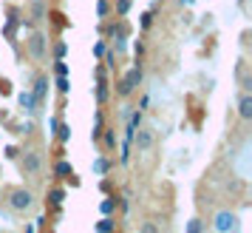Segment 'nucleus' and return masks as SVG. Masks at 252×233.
I'll list each match as a JSON object with an SVG mask.
<instances>
[{
	"label": "nucleus",
	"instance_id": "obj_35",
	"mask_svg": "<svg viewBox=\"0 0 252 233\" xmlns=\"http://www.w3.org/2000/svg\"><path fill=\"white\" fill-rule=\"evenodd\" d=\"M57 116H51V119H48V134H51V137H54V131H57Z\"/></svg>",
	"mask_w": 252,
	"mask_h": 233
},
{
	"label": "nucleus",
	"instance_id": "obj_31",
	"mask_svg": "<svg viewBox=\"0 0 252 233\" xmlns=\"http://www.w3.org/2000/svg\"><path fill=\"white\" fill-rule=\"evenodd\" d=\"M17 23H20L17 17H9V23H6V37H9V40L14 37V29H17Z\"/></svg>",
	"mask_w": 252,
	"mask_h": 233
},
{
	"label": "nucleus",
	"instance_id": "obj_15",
	"mask_svg": "<svg viewBox=\"0 0 252 233\" xmlns=\"http://www.w3.org/2000/svg\"><path fill=\"white\" fill-rule=\"evenodd\" d=\"M94 233H116V219L114 216H102L99 222H94Z\"/></svg>",
	"mask_w": 252,
	"mask_h": 233
},
{
	"label": "nucleus",
	"instance_id": "obj_2",
	"mask_svg": "<svg viewBox=\"0 0 252 233\" xmlns=\"http://www.w3.org/2000/svg\"><path fill=\"white\" fill-rule=\"evenodd\" d=\"M26 51H29V57L34 60V63H43L48 54V37L40 29H32L29 37H26Z\"/></svg>",
	"mask_w": 252,
	"mask_h": 233
},
{
	"label": "nucleus",
	"instance_id": "obj_30",
	"mask_svg": "<svg viewBox=\"0 0 252 233\" xmlns=\"http://www.w3.org/2000/svg\"><path fill=\"white\" fill-rule=\"evenodd\" d=\"M139 26H142V32H148L150 26H153V12H145V14H142V20H139Z\"/></svg>",
	"mask_w": 252,
	"mask_h": 233
},
{
	"label": "nucleus",
	"instance_id": "obj_32",
	"mask_svg": "<svg viewBox=\"0 0 252 233\" xmlns=\"http://www.w3.org/2000/svg\"><path fill=\"white\" fill-rule=\"evenodd\" d=\"M94 77H96V80H108V74H105V66H99V63H96V66H94Z\"/></svg>",
	"mask_w": 252,
	"mask_h": 233
},
{
	"label": "nucleus",
	"instance_id": "obj_13",
	"mask_svg": "<svg viewBox=\"0 0 252 233\" xmlns=\"http://www.w3.org/2000/svg\"><path fill=\"white\" fill-rule=\"evenodd\" d=\"M65 196H68V194H65V188H51V191H48V208L60 210V208H63V202H65Z\"/></svg>",
	"mask_w": 252,
	"mask_h": 233
},
{
	"label": "nucleus",
	"instance_id": "obj_20",
	"mask_svg": "<svg viewBox=\"0 0 252 233\" xmlns=\"http://www.w3.org/2000/svg\"><path fill=\"white\" fill-rule=\"evenodd\" d=\"M99 140H102V145L108 148V151H116V142H119V137H116V131H114V128H105Z\"/></svg>",
	"mask_w": 252,
	"mask_h": 233
},
{
	"label": "nucleus",
	"instance_id": "obj_16",
	"mask_svg": "<svg viewBox=\"0 0 252 233\" xmlns=\"http://www.w3.org/2000/svg\"><path fill=\"white\" fill-rule=\"evenodd\" d=\"M102 131H105V114H102V111H96V114H94L91 140H94V142H99V137H102Z\"/></svg>",
	"mask_w": 252,
	"mask_h": 233
},
{
	"label": "nucleus",
	"instance_id": "obj_37",
	"mask_svg": "<svg viewBox=\"0 0 252 233\" xmlns=\"http://www.w3.org/2000/svg\"><path fill=\"white\" fill-rule=\"evenodd\" d=\"M130 111H133L130 105H122V111H119V114H122V119H127V114H130Z\"/></svg>",
	"mask_w": 252,
	"mask_h": 233
},
{
	"label": "nucleus",
	"instance_id": "obj_19",
	"mask_svg": "<svg viewBox=\"0 0 252 233\" xmlns=\"http://www.w3.org/2000/svg\"><path fill=\"white\" fill-rule=\"evenodd\" d=\"M71 134H74V131H71L68 122H57V131H54V137H57L63 145H68V142H71Z\"/></svg>",
	"mask_w": 252,
	"mask_h": 233
},
{
	"label": "nucleus",
	"instance_id": "obj_3",
	"mask_svg": "<svg viewBox=\"0 0 252 233\" xmlns=\"http://www.w3.org/2000/svg\"><path fill=\"white\" fill-rule=\"evenodd\" d=\"M34 194L29 191V188H12L9 191V196H6V202H9V208L14 210V213H26V210L34 208Z\"/></svg>",
	"mask_w": 252,
	"mask_h": 233
},
{
	"label": "nucleus",
	"instance_id": "obj_14",
	"mask_svg": "<svg viewBox=\"0 0 252 233\" xmlns=\"http://www.w3.org/2000/svg\"><path fill=\"white\" fill-rule=\"evenodd\" d=\"M114 168V162L108 159V156H94V162H91V171H94V176H105L108 171Z\"/></svg>",
	"mask_w": 252,
	"mask_h": 233
},
{
	"label": "nucleus",
	"instance_id": "obj_7",
	"mask_svg": "<svg viewBox=\"0 0 252 233\" xmlns=\"http://www.w3.org/2000/svg\"><path fill=\"white\" fill-rule=\"evenodd\" d=\"M105 40H127V32H130V26H127L125 17H116L111 26H105Z\"/></svg>",
	"mask_w": 252,
	"mask_h": 233
},
{
	"label": "nucleus",
	"instance_id": "obj_8",
	"mask_svg": "<svg viewBox=\"0 0 252 233\" xmlns=\"http://www.w3.org/2000/svg\"><path fill=\"white\" fill-rule=\"evenodd\" d=\"M17 103H20V108H23L26 114H37V108H40V103H37L34 94H32V88H26V91L17 94Z\"/></svg>",
	"mask_w": 252,
	"mask_h": 233
},
{
	"label": "nucleus",
	"instance_id": "obj_28",
	"mask_svg": "<svg viewBox=\"0 0 252 233\" xmlns=\"http://www.w3.org/2000/svg\"><path fill=\"white\" fill-rule=\"evenodd\" d=\"M54 85H57L60 94H71V77H57V82H54Z\"/></svg>",
	"mask_w": 252,
	"mask_h": 233
},
{
	"label": "nucleus",
	"instance_id": "obj_4",
	"mask_svg": "<svg viewBox=\"0 0 252 233\" xmlns=\"http://www.w3.org/2000/svg\"><path fill=\"white\" fill-rule=\"evenodd\" d=\"M213 231L216 233H238L241 231V219H238V213L235 210H218L216 216H213Z\"/></svg>",
	"mask_w": 252,
	"mask_h": 233
},
{
	"label": "nucleus",
	"instance_id": "obj_17",
	"mask_svg": "<svg viewBox=\"0 0 252 233\" xmlns=\"http://www.w3.org/2000/svg\"><path fill=\"white\" fill-rule=\"evenodd\" d=\"M116 208H119V199L116 196H105L102 202H99V213H102V216H114Z\"/></svg>",
	"mask_w": 252,
	"mask_h": 233
},
{
	"label": "nucleus",
	"instance_id": "obj_1",
	"mask_svg": "<svg viewBox=\"0 0 252 233\" xmlns=\"http://www.w3.org/2000/svg\"><path fill=\"white\" fill-rule=\"evenodd\" d=\"M142 80H145V71H142V66H133L130 71H125V77L114 85L116 97H122V100H127L130 94L136 91L139 85H142Z\"/></svg>",
	"mask_w": 252,
	"mask_h": 233
},
{
	"label": "nucleus",
	"instance_id": "obj_36",
	"mask_svg": "<svg viewBox=\"0 0 252 233\" xmlns=\"http://www.w3.org/2000/svg\"><path fill=\"white\" fill-rule=\"evenodd\" d=\"M148 105H150V97H142V103H139V111H148Z\"/></svg>",
	"mask_w": 252,
	"mask_h": 233
},
{
	"label": "nucleus",
	"instance_id": "obj_22",
	"mask_svg": "<svg viewBox=\"0 0 252 233\" xmlns=\"http://www.w3.org/2000/svg\"><path fill=\"white\" fill-rule=\"evenodd\" d=\"M65 54H68V43L65 40H57L54 43V60H65Z\"/></svg>",
	"mask_w": 252,
	"mask_h": 233
},
{
	"label": "nucleus",
	"instance_id": "obj_11",
	"mask_svg": "<svg viewBox=\"0 0 252 233\" xmlns=\"http://www.w3.org/2000/svg\"><path fill=\"white\" fill-rule=\"evenodd\" d=\"M238 116L241 119H252V94L244 91L238 97Z\"/></svg>",
	"mask_w": 252,
	"mask_h": 233
},
{
	"label": "nucleus",
	"instance_id": "obj_38",
	"mask_svg": "<svg viewBox=\"0 0 252 233\" xmlns=\"http://www.w3.org/2000/svg\"><path fill=\"white\" fill-rule=\"evenodd\" d=\"M26 233H37V225H32V222H29V225H26Z\"/></svg>",
	"mask_w": 252,
	"mask_h": 233
},
{
	"label": "nucleus",
	"instance_id": "obj_33",
	"mask_svg": "<svg viewBox=\"0 0 252 233\" xmlns=\"http://www.w3.org/2000/svg\"><path fill=\"white\" fill-rule=\"evenodd\" d=\"M17 156H20V151H17L14 145H9V148H6V159H17Z\"/></svg>",
	"mask_w": 252,
	"mask_h": 233
},
{
	"label": "nucleus",
	"instance_id": "obj_9",
	"mask_svg": "<svg viewBox=\"0 0 252 233\" xmlns=\"http://www.w3.org/2000/svg\"><path fill=\"white\" fill-rule=\"evenodd\" d=\"M46 91H48V77H46V74H37L34 85H32V94H34V100L40 105H43V100H46Z\"/></svg>",
	"mask_w": 252,
	"mask_h": 233
},
{
	"label": "nucleus",
	"instance_id": "obj_6",
	"mask_svg": "<svg viewBox=\"0 0 252 233\" xmlns=\"http://www.w3.org/2000/svg\"><path fill=\"white\" fill-rule=\"evenodd\" d=\"M20 165H23L26 176H37L43 171V154L37 151V148H29V151H23V156H20Z\"/></svg>",
	"mask_w": 252,
	"mask_h": 233
},
{
	"label": "nucleus",
	"instance_id": "obj_10",
	"mask_svg": "<svg viewBox=\"0 0 252 233\" xmlns=\"http://www.w3.org/2000/svg\"><path fill=\"white\" fill-rule=\"evenodd\" d=\"M29 12H32V23H43V20L48 17L46 0H32V3H29Z\"/></svg>",
	"mask_w": 252,
	"mask_h": 233
},
{
	"label": "nucleus",
	"instance_id": "obj_27",
	"mask_svg": "<svg viewBox=\"0 0 252 233\" xmlns=\"http://www.w3.org/2000/svg\"><path fill=\"white\" fill-rule=\"evenodd\" d=\"M91 51H94V60H102V54L108 51V40H96Z\"/></svg>",
	"mask_w": 252,
	"mask_h": 233
},
{
	"label": "nucleus",
	"instance_id": "obj_24",
	"mask_svg": "<svg viewBox=\"0 0 252 233\" xmlns=\"http://www.w3.org/2000/svg\"><path fill=\"white\" fill-rule=\"evenodd\" d=\"M184 233H204V222L198 219V216H193V219L187 222V231Z\"/></svg>",
	"mask_w": 252,
	"mask_h": 233
},
{
	"label": "nucleus",
	"instance_id": "obj_26",
	"mask_svg": "<svg viewBox=\"0 0 252 233\" xmlns=\"http://www.w3.org/2000/svg\"><path fill=\"white\" fill-rule=\"evenodd\" d=\"M54 74H57V77H68L71 74L68 63H65V60H54Z\"/></svg>",
	"mask_w": 252,
	"mask_h": 233
},
{
	"label": "nucleus",
	"instance_id": "obj_5",
	"mask_svg": "<svg viewBox=\"0 0 252 233\" xmlns=\"http://www.w3.org/2000/svg\"><path fill=\"white\" fill-rule=\"evenodd\" d=\"M153 145H156V131L139 125L136 134H133V140H130V148H133L136 154H148Z\"/></svg>",
	"mask_w": 252,
	"mask_h": 233
},
{
	"label": "nucleus",
	"instance_id": "obj_29",
	"mask_svg": "<svg viewBox=\"0 0 252 233\" xmlns=\"http://www.w3.org/2000/svg\"><path fill=\"white\" fill-rule=\"evenodd\" d=\"M139 233H161V228L156 222H142V225H139Z\"/></svg>",
	"mask_w": 252,
	"mask_h": 233
},
{
	"label": "nucleus",
	"instance_id": "obj_25",
	"mask_svg": "<svg viewBox=\"0 0 252 233\" xmlns=\"http://www.w3.org/2000/svg\"><path fill=\"white\" fill-rule=\"evenodd\" d=\"M108 14H111V3H108V0H96V17L105 20Z\"/></svg>",
	"mask_w": 252,
	"mask_h": 233
},
{
	"label": "nucleus",
	"instance_id": "obj_18",
	"mask_svg": "<svg viewBox=\"0 0 252 233\" xmlns=\"http://www.w3.org/2000/svg\"><path fill=\"white\" fill-rule=\"evenodd\" d=\"M54 176H60V179H68V176H74V165H71L68 159H60V162L54 165Z\"/></svg>",
	"mask_w": 252,
	"mask_h": 233
},
{
	"label": "nucleus",
	"instance_id": "obj_12",
	"mask_svg": "<svg viewBox=\"0 0 252 233\" xmlns=\"http://www.w3.org/2000/svg\"><path fill=\"white\" fill-rule=\"evenodd\" d=\"M94 97H96V105H105L108 103V97H111V82L108 80H96V85H94Z\"/></svg>",
	"mask_w": 252,
	"mask_h": 233
},
{
	"label": "nucleus",
	"instance_id": "obj_23",
	"mask_svg": "<svg viewBox=\"0 0 252 233\" xmlns=\"http://www.w3.org/2000/svg\"><path fill=\"white\" fill-rule=\"evenodd\" d=\"M102 60H105V69H111V71H116V51L111 46H108V51L102 54Z\"/></svg>",
	"mask_w": 252,
	"mask_h": 233
},
{
	"label": "nucleus",
	"instance_id": "obj_34",
	"mask_svg": "<svg viewBox=\"0 0 252 233\" xmlns=\"http://www.w3.org/2000/svg\"><path fill=\"white\" fill-rule=\"evenodd\" d=\"M20 134H34V122H23L20 125Z\"/></svg>",
	"mask_w": 252,
	"mask_h": 233
},
{
	"label": "nucleus",
	"instance_id": "obj_21",
	"mask_svg": "<svg viewBox=\"0 0 252 233\" xmlns=\"http://www.w3.org/2000/svg\"><path fill=\"white\" fill-rule=\"evenodd\" d=\"M130 9H133V0H116V6H114L116 17H127Z\"/></svg>",
	"mask_w": 252,
	"mask_h": 233
}]
</instances>
